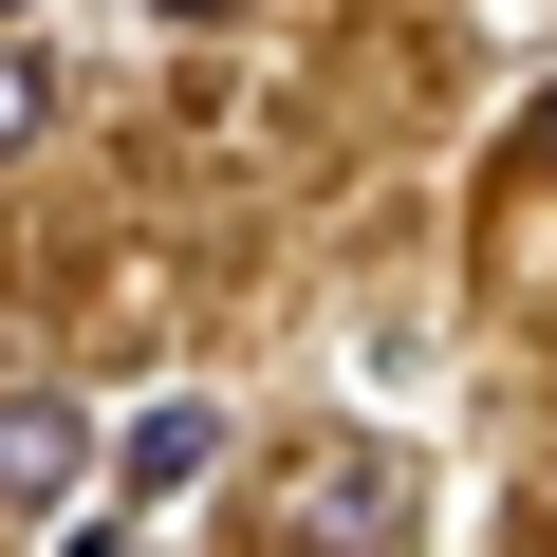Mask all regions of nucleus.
I'll return each mask as SVG.
<instances>
[{
    "label": "nucleus",
    "instance_id": "f257e3e1",
    "mask_svg": "<svg viewBox=\"0 0 557 557\" xmlns=\"http://www.w3.org/2000/svg\"><path fill=\"white\" fill-rule=\"evenodd\" d=\"M391 520H409V446H372V428H317L298 465L260 483V539L278 557H372Z\"/></svg>",
    "mask_w": 557,
    "mask_h": 557
},
{
    "label": "nucleus",
    "instance_id": "f03ea898",
    "mask_svg": "<svg viewBox=\"0 0 557 557\" xmlns=\"http://www.w3.org/2000/svg\"><path fill=\"white\" fill-rule=\"evenodd\" d=\"M75 465H94V409H75V391H0V502L57 520V502H75Z\"/></svg>",
    "mask_w": 557,
    "mask_h": 557
},
{
    "label": "nucleus",
    "instance_id": "7ed1b4c3",
    "mask_svg": "<svg viewBox=\"0 0 557 557\" xmlns=\"http://www.w3.org/2000/svg\"><path fill=\"white\" fill-rule=\"evenodd\" d=\"M205 465H223V409H205V391H168V409H131V446H112V483H131V502H186Z\"/></svg>",
    "mask_w": 557,
    "mask_h": 557
},
{
    "label": "nucleus",
    "instance_id": "20e7f679",
    "mask_svg": "<svg viewBox=\"0 0 557 557\" xmlns=\"http://www.w3.org/2000/svg\"><path fill=\"white\" fill-rule=\"evenodd\" d=\"M38 131H57V75H38V57H20V38H0V168H20V149H38Z\"/></svg>",
    "mask_w": 557,
    "mask_h": 557
},
{
    "label": "nucleus",
    "instance_id": "39448f33",
    "mask_svg": "<svg viewBox=\"0 0 557 557\" xmlns=\"http://www.w3.org/2000/svg\"><path fill=\"white\" fill-rule=\"evenodd\" d=\"M520 149H539V168H557V75H539V112H520Z\"/></svg>",
    "mask_w": 557,
    "mask_h": 557
},
{
    "label": "nucleus",
    "instance_id": "423d86ee",
    "mask_svg": "<svg viewBox=\"0 0 557 557\" xmlns=\"http://www.w3.org/2000/svg\"><path fill=\"white\" fill-rule=\"evenodd\" d=\"M149 20H223V0H149Z\"/></svg>",
    "mask_w": 557,
    "mask_h": 557
},
{
    "label": "nucleus",
    "instance_id": "0eeeda50",
    "mask_svg": "<svg viewBox=\"0 0 557 557\" xmlns=\"http://www.w3.org/2000/svg\"><path fill=\"white\" fill-rule=\"evenodd\" d=\"M0 20H20V0H0Z\"/></svg>",
    "mask_w": 557,
    "mask_h": 557
}]
</instances>
